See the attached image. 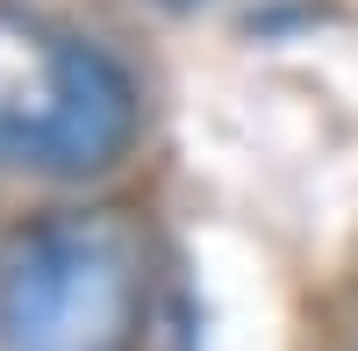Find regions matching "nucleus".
Returning a JSON list of instances; mask_svg holds the SVG:
<instances>
[{
    "mask_svg": "<svg viewBox=\"0 0 358 351\" xmlns=\"http://www.w3.org/2000/svg\"><path fill=\"white\" fill-rule=\"evenodd\" d=\"M136 143V86L101 43L0 8V165L86 180Z\"/></svg>",
    "mask_w": 358,
    "mask_h": 351,
    "instance_id": "nucleus-1",
    "label": "nucleus"
},
{
    "mask_svg": "<svg viewBox=\"0 0 358 351\" xmlns=\"http://www.w3.org/2000/svg\"><path fill=\"white\" fill-rule=\"evenodd\" d=\"M143 323V237L122 215H50L0 266V351H129Z\"/></svg>",
    "mask_w": 358,
    "mask_h": 351,
    "instance_id": "nucleus-2",
    "label": "nucleus"
}]
</instances>
